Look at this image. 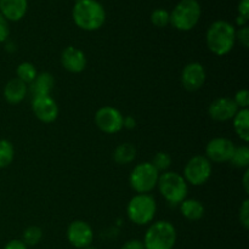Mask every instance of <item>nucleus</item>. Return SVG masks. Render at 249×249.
I'll list each match as a JSON object with an SVG mask.
<instances>
[{
    "mask_svg": "<svg viewBox=\"0 0 249 249\" xmlns=\"http://www.w3.org/2000/svg\"><path fill=\"white\" fill-rule=\"evenodd\" d=\"M74 23L83 31H97L106 21V11L96 0H77L73 6Z\"/></svg>",
    "mask_w": 249,
    "mask_h": 249,
    "instance_id": "obj_1",
    "label": "nucleus"
},
{
    "mask_svg": "<svg viewBox=\"0 0 249 249\" xmlns=\"http://www.w3.org/2000/svg\"><path fill=\"white\" fill-rule=\"evenodd\" d=\"M207 46L216 56H225L233 49L236 43V29L228 21L219 19L207 29Z\"/></svg>",
    "mask_w": 249,
    "mask_h": 249,
    "instance_id": "obj_2",
    "label": "nucleus"
},
{
    "mask_svg": "<svg viewBox=\"0 0 249 249\" xmlns=\"http://www.w3.org/2000/svg\"><path fill=\"white\" fill-rule=\"evenodd\" d=\"M177 237L175 226L167 220H160L151 224L142 242L145 249H173Z\"/></svg>",
    "mask_w": 249,
    "mask_h": 249,
    "instance_id": "obj_3",
    "label": "nucleus"
},
{
    "mask_svg": "<svg viewBox=\"0 0 249 249\" xmlns=\"http://www.w3.org/2000/svg\"><path fill=\"white\" fill-rule=\"evenodd\" d=\"M201 14V5L197 0H181L173 9L169 23L178 31H191L198 23Z\"/></svg>",
    "mask_w": 249,
    "mask_h": 249,
    "instance_id": "obj_4",
    "label": "nucleus"
},
{
    "mask_svg": "<svg viewBox=\"0 0 249 249\" xmlns=\"http://www.w3.org/2000/svg\"><path fill=\"white\" fill-rule=\"evenodd\" d=\"M157 186L163 198L170 204H180L186 199L189 184L184 177L177 172H164L160 174Z\"/></svg>",
    "mask_w": 249,
    "mask_h": 249,
    "instance_id": "obj_5",
    "label": "nucleus"
},
{
    "mask_svg": "<svg viewBox=\"0 0 249 249\" xmlns=\"http://www.w3.org/2000/svg\"><path fill=\"white\" fill-rule=\"evenodd\" d=\"M157 212L156 199L148 194H138L129 201L126 214L135 225H147L155 219Z\"/></svg>",
    "mask_w": 249,
    "mask_h": 249,
    "instance_id": "obj_6",
    "label": "nucleus"
},
{
    "mask_svg": "<svg viewBox=\"0 0 249 249\" xmlns=\"http://www.w3.org/2000/svg\"><path fill=\"white\" fill-rule=\"evenodd\" d=\"M160 172H157L151 162L139 163L131 170L129 182L131 189L138 194H148L157 186Z\"/></svg>",
    "mask_w": 249,
    "mask_h": 249,
    "instance_id": "obj_7",
    "label": "nucleus"
},
{
    "mask_svg": "<svg viewBox=\"0 0 249 249\" xmlns=\"http://www.w3.org/2000/svg\"><path fill=\"white\" fill-rule=\"evenodd\" d=\"M212 175V164L206 156H194L190 158L184 169V179L192 186H201Z\"/></svg>",
    "mask_w": 249,
    "mask_h": 249,
    "instance_id": "obj_8",
    "label": "nucleus"
},
{
    "mask_svg": "<svg viewBox=\"0 0 249 249\" xmlns=\"http://www.w3.org/2000/svg\"><path fill=\"white\" fill-rule=\"evenodd\" d=\"M123 114L112 106H104L97 109L95 123L97 128L106 134H116L123 129Z\"/></svg>",
    "mask_w": 249,
    "mask_h": 249,
    "instance_id": "obj_9",
    "label": "nucleus"
},
{
    "mask_svg": "<svg viewBox=\"0 0 249 249\" xmlns=\"http://www.w3.org/2000/svg\"><path fill=\"white\" fill-rule=\"evenodd\" d=\"M235 147V143H233L230 139L214 138L207 143L206 157L208 158L209 162H230Z\"/></svg>",
    "mask_w": 249,
    "mask_h": 249,
    "instance_id": "obj_10",
    "label": "nucleus"
},
{
    "mask_svg": "<svg viewBox=\"0 0 249 249\" xmlns=\"http://www.w3.org/2000/svg\"><path fill=\"white\" fill-rule=\"evenodd\" d=\"M67 240L74 248L84 249L88 246H91L94 241V231L85 221L74 220L67 229Z\"/></svg>",
    "mask_w": 249,
    "mask_h": 249,
    "instance_id": "obj_11",
    "label": "nucleus"
},
{
    "mask_svg": "<svg viewBox=\"0 0 249 249\" xmlns=\"http://www.w3.org/2000/svg\"><path fill=\"white\" fill-rule=\"evenodd\" d=\"M32 111L43 123H53L58 117V106L51 96L33 97Z\"/></svg>",
    "mask_w": 249,
    "mask_h": 249,
    "instance_id": "obj_12",
    "label": "nucleus"
},
{
    "mask_svg": "<svg viewBox=\"0 0 249 249\" xmlns=\"http://www.w3.org/2000/svg\"><path fill=\"white\" fill-rule=\"evenodd\" d=\"M206 70L199 62H190L181 72V83L189 91H197L206 82Z\"/></svg>",
    "mask_w": 249,
    "mask_h": 249,
    "instance_id": "obj_13",
    "label": "nucleus"
},
{
    "mask_svg": "<svg viewBox=\"0 0 249 249\" xmlns=\"http://www.w3.org/2000/svg\"><path fill=\"white\" fill-rule=\"evenodd\" d=\"M237 105L230 97H219L215 99L208 107V114L216 122L230 121L238 111Z\"/></svg>",
    "mask_w": 249,
    "mask_h": 249,
    "instance_id": "obj_14",
    "label": "nucleus"
},
{
    "mask_svg": "<svg viewBox=\"0 0 249 249\" xmlns=\"http://www.w3.org/2000/svg\"><path fill=\"white\" fill-rule=\"evenodd\" d=\"M61 63L71 73H80L87 68V56L75 46H67L61 53Z\"/></svg>",
    "mask_w": 249,
    "mask_h": 249,
    "instance_id": "obj_15",
    "label": "nucleus"
},
{
    "mask_svg": "<svg viewBox=\"0 0 249 249\" xmlns=\"http://www.w3.org/2000/svg\"><path fill=\"white\" fill-rule=\"evenodd\" d=\"M27 9L28 0H0V14L7 21H19L26 15Z\"/></svg>",
    "mask_w": 249,
    "mask_h": 249,
    "instance_id": "obj_16",
    "label": "nucleus"
},
{
    "mask_svg": "<svg viewBox=\"0 0 249 249\" xmlns=\"http://www.w3.org/2000/svg\"><path fill=\"white\" fill-rule=\"evenodd\" d=\"M27 84L18 79V78H12L5 84L4 87V99L10 105H18L24 100L27 95Z\"/></svg>",
    "mask_w": 249,
    "mask_h": 249,
    "instance_id": "obj_17",
    "label": "nucleus"
},
{
    "mask_svg": "<svg viewBox=\"0 0 249 249\" xmlns=\"http://www.w3.org/2000/svg\"><path fill=\"white\" fill-rule=\"evenodd\" d=\"M29 85H31V91L33 97L50 96L51 91L55 87V79H53V75L51 73L41 72L36 74V77Z\"/></svg>",
    "mask_w": 249,
    "mask_h": 249,
    "instance_id": "obj_18",
    "label": "nucleus"
},
{
    "mask_svg": "<svg viewBox=\"0 0 249 249\" xmlns=\"http://www.w3.org/2000/svg\"><path fill=\"white\" fill-rule=\"evenodd\" d=\"M204 212H206V209H204L203 203L198 199H184L180 203V213L182 214L185 219L190 221L201 220L204 216Z\"/></svg>",
    "mask_w": 249,
    "mask_h": 249,
    "instance_id": "obj_19",
    "label": "nucleus"
},
{
    "mask_svg": "<svg viewBox=\"0 0 249 249\" xmlns=\"http://www.w3.org/2000/svg\"><path fill=\"white\" fill-rule=\"evenodd\" d=\"M233 129L238 138L247 143L249 141V111L248 108L238 109L237 113L232 118Z\"/></svg>",
    "mask_w": 249,
    "mask_h": 249,
    "instance_id": "obj_20",
    "label": "nucleus"
},
{
    "mask_svg": "<svg viewBox=\"0 0 249 249\" xmlns=\"http://www.w3.org/2000/svg\"><path fill=\"white\" fill-rule=\"evenodd\" d=\"M136 157L135 146L129 142L121 143L116 147L113 152V160L117 164L125 165L133 162Z\"/></svg>",
    "mask_w": 249,
    "mask_h": 249,
    "instance_id": "obj_21",
    "label": "nucleus"
},
{
    "mask_svg": "<svg viewBox=\"0 0 249 249\" xmlns=\"http://www.w3.org/2000/svg\"><path fill=\"white\" fill-rule=\"evenodd\" d=\"M36 74L38 73H36V66L31 62H22L16 68V78H18L21 82H23L27 85L33 82Z\"/></svg>",
    "mask_w": 249,
    "mask_h": 249,
    "instance_id": "obj_22",
    "label": "nucleus"
},
{
    "mask_svg": "<svg viewBox=\"0 0 249 249\" xmlns=\"http://www.w3.org/2000/svg\"><path fill=\"white\" fill-rule=\"evenodd\" d=\"M15 158L14 145L9 140L0 139V169L9 167Z\"/></svg>",
    "mask_w": 249,
    "mask_h": 249,
    "instance_id": "obj_23",
    "label": "nucleus"
},
{
    "mask_svg": "<svg viewBox=\"0 0 249 249\" xmlns=\"http://www.w3.org/2000/svg\"><path fill=\"white\" fill-rule=\"evenodd\" d=\"M230 162L236 168H246L249 165V148L246 145L235 147Z\"/></svg>",
    "mask_w": 249,
    "mask_h": 249,
    "instance_id": "obj_24",
    "label": "nucleus"
},
{
    "mask_svg": "<svg viewBox=\"0 0 249 249\" xmlns=\"http://www.w3.org/2000/svg\"><path fill=\"white\" fill-rule=\"evenodd\" d=\"M41 238H43V230L39 226H29L23 231L21 241L27 247H33L40 242Z\"/></svg>",
    "mask_w": 249,
    "mask_h": 249,
    "instance_id": "obj_25",
    "label": "nucleus"
},
{
    "mask_svg": "<svg viewBox=\"0 0 249 249\" xmlns=\"http://www.w3.org/2000/svg\"><path fill=\"white\" fill-rule=\"evenodd\" d=\"M151 164L157 169V172H167L172 164V157L167 152H157Z\"/></svg>",
    "mask_w": 249,
    "mask_h": 249,
    "instance_id": "obj_26",
    "label": "nucleus"
},
{
    "mask_svg": "<svg viewBox=\"0 0 249 249\" xmlns=\"http://www.w3.org/2000/svg\"><path fill=\"white\" fill-rule=\"evenodd\" d=\"M151 22L155 24L156 27L160 28H164L169 24L170 22V14L165 9H156L155 11L151 14Z\"/></svg>",
    "mask_w": 249,
    "mask_h": 249,
    "instance_id": "obj_27",
    "label": "nucleus"
},
{
    "mask_svg": "<svg viewBox=\"0 0 249 249\" xmlns=\"http://www.w3.org/2000/svg\"><path fill=\"white\" fill-rule=\"evenodd\" d=\"M233 101L237 105V107L240 109L242 108H248L249 106V91L246 89L238 90L235 94V97H233Z\"/></svg>",
    "mask_w": 249,
    "mask_h": 249,
    "instance_id": "obj_28",
    "label": "nucleus"
},
{
    "mask_svg": "<svg viewBox=\"0 0 249 249\" xmlns=\"http://www.w3.org/2000/svg\"><path fill=\"white\" fill-rule=\"evenodd\" d=\"M240 223L246 230L249 229V199H245L240 207Z\"/></svg>",
    "mask_w": 249,
    "mask_h": 249,
    "instance_id": "obj_29",
    "label": "nucleus"
},
{
    "mask_svg": "<svg viewBox=\"0 0 249 249\" xmlns=\"http://www.w3.org/2000/svg\"><path fill=\"white\" fill-rule=\"evenodd\" d=\"M236 40L240 41L243 48L249 46V28L247 26L241 27L240 31H236Z\"/></svg>",
    "mask_w": 249,
    "mask_h": 249,
    "instance_id": "obj_30",
    "label": "nucleus"
},
{
    "mask_svg": "<svg viewBox=\"0 0 249 249\" xmlns=\"http://www.w3.org/2000/svg\"><path fill=\"white\" fill-rule=\"evenodd\" d=\"M10 34L9 21L0 14V43H4Z\"/></svg>",
    "mask_w": 249,
    "mask_h": 249,
    "instance_id": "obj_31",
    "label": "nucleus"
},
{
    "mask_svg": "<svg viewBox=\"0 0 249 249\" xmlns=\"http://www.w3.org/2000/svg\"><path fill=\"white\" fill-rule=\"evenodd\" d=\"M121 249H145L143 242L138 238H133V240H129L122 246Z\"/></svg>",
    "mask_w": 249,
    "mask_h": 249,
    "instance_id": "obj_32",
    "label": "nucleus"
},
{
    "mask_svg": "<svg viewBox=\"0 0 249 249\" xmlns=\"http://www.w3.org/2000/svg\"><path fill=\"white\" fill-rule=\"evenodd\" d=\"M238 15L245 18H249V0H241L238 4Z\"/></svg>",
    "mask_w": 249,
    "mask_h": 249,
    "instance_id": "obj_33",
    "label": "nucleus"
},
{
    "mask_svg": "<svg viewBox=\"0 0 249 249\" xmlns=\"http://www.w3.org/2000/svg\"><path fill=\"white\" fill-rule=\"evenodd\" d=\"M2 249H28V247L21 240H11L4 246Z\"/></svg>",
    "mask_w": 249,
    "mask_h": 249,
    "instance_id": "obj_34",
    "label": "nucleus"
},
{
    "mask_svg": "<svg viewBox=\"0 0 249 249\" xmlns=\"http://www.w3.org/2000/svg\"><path fill=\"white\" fill-rule=\"evenodd\" d=\"M136 126V121L134 117L126 116L123 118V128L126 129H134Z\"/></svg>",
    "mask_w": 249,
    "mask_h": 249,
    "instance_id": "obj_35",
    "label": "nucleus"
},
{
    "mask_svg": "<svg viewBox=\"0 0 249 249\" xmlns=\"http://www.w3.org/2000/svg\"><path fill=\"white\" fill-rule=\"evenodd\" d=\"M247 22H248V19L245 18V17L240 16V15H238V16L236 17V23H237L240 27L247 26Z\"/></svg>",
    "mask_w": 249,
    "mask_h": 249,
    "instance_id": "obj_36",
    "label": "nucleus"
},
{
    "mask_svg": "<svg viewBox=\"0 0 249 249\" xmlns=\"http://www.w3.org/2000/svg\"><path fill=\"white\" fill-rule=\"evenodd\" d=\"M248 177H249V170L247 168V170H246L245 173V177H243V187H245V191L249 192V186H248Z\"/></svg>",
    "mask_w": 249,
    "mask_h": 249,
    "instance_id": "obj_37",
    "label": "nucleus"
},
{
    "mask_svg": "<svg viewBox=\"0 0 249 249\" xmlns=\"http://www.w3.org/2000/svg\"><path fill=\"white\" fill-rule=\"evenodd\" d=\"M84 249H97V248L94 247V246H88V247H85Z\"/></svg>",
    "mask_w": 249,
    "mask_h": 249,
    "instance_id": "obj_38",
    "label": "nucleus"
}]
</instances>
